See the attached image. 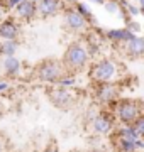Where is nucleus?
I'll return each instance as SVG.
<instances>
[{
    "instance_id": "32",
    "label": "nucleus",
    "mask_w": 144,
    "mask_h": 152,
    "mask_svg": "<svg viewBox=\"0 0 144 152\" xmlns=\"http://www.w3.org/2000/svg\"><path fill=\"white\" fill-rule=\"evenodd\" d=\"M139 4H141V5H144V0H139Z\"/></svg>"
},
{
    "instance_id": "1",
    "label": "nucleus",
    "mask_w": 144,
    "mask_h": 152,
    "mask_svg": "<svg viewBox=\"0 0 144 152\" xmlns=\"http://www.w3.org/2000/svg\"><path fill=\"white\" fill-rule=\"evenodd\" d=\"M88 61H90V53L87 49V46L83 42H80V41H73V42L68 44L61 63L65 66L66 73L75 75V73L83 71L87 68V64H88Z\"/></svg>"
},
{
    "instance_id": "23",
    "label": "nucleus",
    "mask_w": 144,
    "mask_h": 152,
    "mask_svg": "<svg viewBox=\"0 0 144 152\" xmlns=\"http://www.w3.org/2000/svg\"><path fill=\"white\" fill-rule=\"evenodd\" d=\"M43 152H60V149H58L56 145H48Z\"/></svg>"
},
{
    "instance_id": "10",
    "label": "nucleus",
    "mask_w": 144,
    "mask_h": 152,
    "mask_svg": "<svg viewBox=\"0 0 144 152\" xmlns=\"http://www.w3.org/2000/svg\"><path fill=\"white\" fill-rule=\"evenodd\" d=\"M114 129V120L110 115L100 113L92 118V132L98 134V135H109Z\"/></svg>"
},
{
    "instance_id": "13",
    "label": "nucleus",
    "mask_w": 144,
    "mask_h": 152,
    "mask_svg": "<svg viewBox=\"0 0 144 152\" xmlns=\"http://www.w3.org/2000/svg\"><path fill=\"white\" fill-rule=\"evenodd\" d=\"M0 68H2V73L7 78H15L22 69V63H21V59H17L15 56H7V58H2Z\"/></svg>"
},
{
    "instance_id": "4",
    "label": "nucleus",
    "mask_w": 144,
    "mask_h": 152,
    "mask_svg": "<svg viewBox=\"0 0 144 152\" xmlns=\"http://www.w3.org/2000/svg\"><path fill=\"white\" fill-rule=\"evenodd\" d=\"M117 75V64L114 59L104 58L97 61L92 69H90V80L92 83H104V81H114Z\"/></svg>"
},
{
    "instance_id": "12",
    "label": "nucleus",
    "mask_w": 144,
    "mask_h": 152,
    "mask_svg": "<svg viewBox=\"0 0 144 152\" xmlns=\"http://www.w3.org/2000/svg\"><path fill=\"white\" fill-rule=\"evenodd\" d=\"M36 7H37V15L48 19V17L56 15L61 10L63 4H61V0H37Z\"/></svg>"
},
{
    "instance_id": "26",
    "label": "nucleus",
    "mask_w": 144,
    "mask_h": 152,
    "mask_svg": "<svg viewBox=\"0 0 144 152\" xmlns=\"http://www.w3.org/2000/svg\"><path fill=\"white\" fill-rule=\"evenodd\" d=\"M5 151V142H4V139L0 137V152H4Z\"/></svg>"
},
{
    "instance_id": "27",
    "label": "nucleus",
    "mask_w": 144,
    "mask_h": 152,
    "mask_svg": "<svg viewBox=\"0 0 144 152\" xmlns=\"http://www.w3.org/2000/svg\"><path fill=\"white\" fill-rule=\"evenodd\" d=\"M92 2H95V4H98V5H104V4H105V0H92Z\"/></svg>"
},
{
    "instance_id": "34",
    "label": "nucleus",
    "mask_w": 144,
    "mask_h": 152,
    "mask_svg": "<svg viewBox=\"0 0 144 152\" xmlns=\"http://www.w3.org/2000/svg\"><path fill=\"white\" fill-rule=\"evenodd\" d=\"M143 58H144V56H143Z\"/></svg>"
},
{
    "instance_id": "7",
    "label": "nucleus",
    "mask_w": 144,
    "mask_h": 152,
    "mask_svg": "<svg viewBox=\"0 0 144 152\" xmlns=\"http://www.w3.org/2000/svg\"><path fill=\"white\" fill-rule=\"evenodd\" d=\"M65 27L73 34H78V32H83L85 29L88 27V22L83 15H80L76 12V9H71L68 7L65 10Z\"/></svg>"
},
{
    "instance_id": "30",
    "label": "nucleus",
    "mask_w": 144,
    "mask_h": 152,
    "mask_svg": "<svg viewBox=\"0 0 144 152\" xmlns=\"http://www.w3.org/2000/svg\"><path fill=\"white\" fill-rule=\"evenodd\" d=\"M139 14H143V15H144V5H141V9H139Z\"/></svg>"
},
{
    "instance_id": "8",
    "label": "nucleus",
    "mask_w": 144,
    "mask_h": 152,
    "mask_svg": "<svg viewBox=\"0 0 144 152\" xmlns=\"http://www.w3.org/2000/svg\"><path fill=\"white\" fill-rule=\"evenodd\" d=\"M21 36V22L15 17H4L0 20V39L7 41V39H19Z\"/></svg>"
},
{
    "instance_id": "33",
    "label": "nucleus",
    "mask_w": 144,
    "mask_h": 152,
    "mask_svg": "<svg viewBox=\"0 0 144 152\" xmlns=\"http://www.w3.org/2000/svg\"><path fill=\"white\" fill-rule=\"evenodd\" d=\"M71 152H80V151H71Z\"/></svg>"
},
{
    "instance_id": "11",
    "label": "nucleus",
    "mask_w": 144,
    "mask_h": 152,
    "mask_svg": "<svg viewBox=\"0 0 144 152\" xmlns=\"http://www.w3.org/2000/svg\"><path fill=\"white\" fill-rule=\"evenodd\" d=\"M124 53L131 58V59H139L144 56V37H137L134 34L131 39L124 42Z\"/></svg>"
},
{
    "instance_id": "31",
    "label": "nucleus",
    "mask_w": 144,
    "mask_h": 152,
    "mask_svg": "<svg viewBox=\"0 0 144 152\" xmlns=\"http://www.w3.org/2000/svg\"><path fill=\"white\" fill-rule=\"evenodd\" d=\"M2 115H4V110H2V107H0V118H2Z\"/></svg>"
},
{
    "instance_id": "18",
    "label": "nucleus",
    "mask_w": 144,
    "mask_h": 152,
    "mask_svg": "<svg viewBox=\"0 0 144 152\" xmlns=\"http://www.w3.org/2000/svg\"><path fill=\"white\" fill-rule=\"evenodd\" d=\"M75 9H76V12L80 14V15H83L85 19H87V22L93 20V15H92V12H90V9L85 4H80V2H76L75 4Z\"/></svg>"
},
{
    "instance_id": "24",
    "label": "nucleus",
    "mask_w": 144,
    "mask_h": 152,
    "mask_svg": "<svg viewBox=\"0 0 144 152\" xmlns=\"http://www.w3.org/2000/svg\"><path fill=\"white\" fill-rule=\"evenodd\" d=\"M127 9H129V14H131V15H137L139 14V9H136V7H132V5H129Z\"/></svg>"
},
{
    "instance_id": "17",
    "label": "nucleus",
    "mask_w": 144,
    "mask_h": 152,
    "mask_svg": "<svg viewBox=\"0 0 144 152\" xmlns=\"http://www.w3.org/2000/svg\"><path fill=\"white\" fill-rule=\"evenodd\" d=\"M131 129L136 132V135H137V137H143V139H144V113L139 115L137 118L131 124Z\"/></svg>"
},
{
    "instance_id": "5",
    "label": "nucleus",
    "mask_w": 144,
    "mask_h": 152,
    "mask_svg": "<svg viewBox=\"0 0 144 152\" xmlns=\"http://www.w3.org/2000/svg\"><path fill=\"white\" fill-rule=\"evenodd\" d=\"M48 98L60 110H70L75 105V95L71 93V90L68 86L58 85V83H54V86H51L48 90Z\"/></svg>"
},
{
    "instance_id": "20",
    "label": "nucleus",
    "mask_w": 144,
    "mask_h": 152,
    "mask_svg": "<svg viewBox=\"0 0 144 152\" xmlns=\"http://www.w3.org/2000/svg\"><path fill=\"white\" fill-rule=\"evenodd\" d=\"M104 5H105V9H107L109 12H110V14H114V12H117V9H119V5H117V4L114 2V0H109V2L105 0V4H104Z\"/></svg>"
},
{
    "instance_id": "16",
    "label": "nucleus",
    "mask_w": 144,
    "mask_h": 152,
    "mask_svg": "<svg viewBox=\"0 0 144 152\" xmlns=\"http://www.w3.org/2000/svg\"><path fill=\"white\" fill-rule=\"evenodd\" d=\"M132 36H134V32H131L129 29H115V31H109L107 32V37L110 41H117V42H126Z\"/></svg>"
},
{
    "instance_id": "14",
    "label": "nucleus",
    "mask_w": 144,
    "mask_h": 152,
    "mask_svg": "<svg viewBox=\"0 0 144 152\" xmlns=\"http://www.w3.org/2000/svg\"><path fill=\"white\" fill-rule=\"evenodd\" d=\"M19 39H7L0 42V56L7 58V56H15L17 49H19Z\"/></svg>"
},
{
    "instance_id": "21",
    "label": "nucleus",
    "mask_w": 144,
    "mask_h": 152,
    "mask_svg": "<svg viewBox=\"0 0 144 152\" xmlns=\"http://www.w3.org/2000/svg\"><path fill=\"white\" fill-rule=\"evenodd\" d=\"M127 29L131 31V32H132L134 29H136V31H139V29H141V26H139L137 22H134V20H129V26H127Z\"/></svg>"
},
{
    "instance_id": "9",
    "label": "nucleus",
    "mask_w": 144,
    "mask_h": 152,
    "mask_svg": "<svg viewBox=\"0 0 144 152\" xmlns=\"http://www.w3.org/2000/svg\"><path fill=\"white\" fill-rule=\"evenodd\" d=\"M12 10L15 14V19L24 22H31L37 17V7H36L34 0H21Z\"/></svg>"
},
{
    "instance_id": "15",
    "label": "nucleus",
    "mask_w": 144,
    "mask_h": 152,
    "mask_svg": "<svg viewBox=\"0 0 144 152\" xmlns=\"http://www.w3.org/2000/svg\"><path fill=\"white\" fill-rule=\"evenodd\" d=\"M115 149H117V152H136L137 151L134 139H127V137H122V135H119V139L115 140Z\"/></svg>"
},
{
    "instance_id": "22",
    "label": "nucleus",
    "mask_w": 144,
    "mask_h": 152,
    "mask_svg": "<svg viewBox=\"0 0 144 152\" xmlns=\"http://www.w3.org/2000/svg\"><path fill=\"white\" fill-rule=\"evenodd\" d=\"M9 86H10V85H9V81H0V93L7 91V90H9Z\"/></svg>"
},
{
    "instance_id": "2",
    "label": "nucleus",
    "mask_w": 144,
    "mask_h": 152,
    "mask_svg": "<svg viewBox=\"0 0 144 152\" xmlns=\"http://www.w3.org/2000/svg\"><path fill=\"white\" fill-rule=\"evenodd\" d=\"M114 115L124 125H131L139 115L144 113V102L139 98H117L114 103Z\"/></svg>"
},
{
    "instance_id": "25",
    "label": "nucleus",
    "mask_w": 144,
    "mask_h": 152,
    "mask_svg": "<svg viewBox=\"0 0 144 152\" xmlns=\"http://www.w3.org/2000/svg\"><path fill=\"white\" fill-rule=\"evenodd\" d=\"M5 9H4V5H2V4H0V20H2V19H4V17H5Z\"/></svg>"
},
{
    "instance_id": "28",
    "label": "nucleus",
    "mask_w": 144,
    "mask_h": 152,
    "mask_svg": "<svg viewBox=\"0 0 144 152\" xmlns=\"http://www.w3.org/2000/svg\"><path fill=\"white\" fill-rule=\"evenodd\" d=\"M65 2H66V4H76L78 0H65Z\"/></svg>"
},
{
    "instance_id": "19",
    "label": "nucleus",
    "mask_w": 144,
    "mask_h": 152,
    "mask_svg": "<svg viewBox=\"0 0 144 152\" xmlns=\"http://www.w3.org/2000/svg\"><path fill=\"white\" fill-rule=\"evenodd\" d=\"M19 2H21V0H0V4L4 5V9H5V10H12V9H14Z\"/></svg>"
},
{
    "instance_id": "29",
    "label": "nucleus",
    "mask_w": 144,
    "mask_h": 152,
    "mask_svg": "<svg viewBox=\"0 0 144 152\" xmlns=\"http://www.w3.org/2000/svg\"><path fill=\"white\" fill-rule=\"evenodd\" d=\"M88 152H104L102 149H92V151H88Z\"/></svg>"
},
{
    "instance_id": "6",
    "label": "nucleus",
    "mask_w": 144,
    "mask_h": 152,
    "mask_svg": "<svg viewBox=\"0 0 144 152\" xmlns=\"http://www.w3.org/2000/svg\"><path fill=\"white\" fill-rule=\"evenodd\" d=\"M93 95L100 103L109 105L114 103L120 96V86L114 81H104V83H93Z\"/></svg>"
},
{
    "instance_id": "3",
    "label": "nucleus",
    "mask_w": 144,
    "mask_h": 152,
    "mask_svg": "<svg viewBox=\"0 0 144 152\" xmlns=\"http://www.w3.org/2000/svg\"><path fill=\"white\" fill-rule=\"evenodd\" d=\"M65 75H68L65 66L60 59L49 58V59H43L36 68H34V80H37L41 83H49L54 85L63 78Z\"/></svg>"
}]
</instances>
